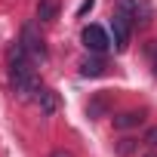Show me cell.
<instances>
[{
    "instance_id": "cell-8",
    "label": "cell",
    "mask_w": 157,
    "mask_h": 157,
    "mask_svg": "<svg viewBox=\"0 0 157 157\" xmlns=\"http://www.w3.org/2000/svg\"><path fill=\"white\" fill-rule=\"evenodd\" d=\"M105 59H83V65H80V74L83 77H102L105 74Z\"/></svg>"
},
{
    "instance_id": "cell-11",
    "label": "cell",
    "mask_w": 157,
    "mask_h": 157,
    "mask_svg": "<svg viewBox=\"0 0 157 157\" xmlns=\"http://www.w3.org/2000/svg\"><path fill=\"white\" fill-rule=\"evenodd\" d=\"M93 3H96V0H83V3H80V16H83V13H90V10H93Z\"/></svg>"
},
{
    "instance_id": "cell-9",
    "label": "cell",
    "mask_w": 157,
    "mask_h": 157,
    "mask_svg": "<svg viewBox=\"0 0 157 157\" xmlns=\"http://www.w3.org/2000/svg\"><path fill=\"white\" fill-rule=\"evenodd\" d=\"M59 16V0H40L37 3V19L40 22H52Z\"/></svg>"
},
{
    "instance_id": "cell-14",
    "label": "cell",
    "mask_w": 157,
    "mask_h": 157,
    "mask_svg": "<svg viewBox=\"0 0 157 157\" xmlns=\"http://www.w3.org/2000/svg\"><path fill=\"white\" fill-rule=\"evenodd\" d=\"M148 157H157V154H148Z\"/></svg>"
},
{
    "instance_id": "cell-1",
    "label": "cell",
    "mask_w": 157,
    "mask_h": 157,
    "mask_svg": "<svg viewBox=\"0 0 157 157\" xmlns=\"http://www.w3.org/2000/svg\"><path fill=\"white\" fill-rule=\"evenodd\" d=\"M10 74H13V90H16L19 99H31V96L40 93V80L34 74V59L22 49V43H16V49H13Z\"/></svg>"
},
{
    "instance_id": "cell-3",
    "label": "cell",
    "mask_w": 157,
    "mask_h": 157,
    "mask_svg": "<svg viewBox=\"0 0 157 157\" xmlns=\"http://www.w3.org/2000/svg\"><path fill=\"white\" fill-rule=\"evenodd\" d=\"M111 43H114V40L108 37V31H105V28H99V25H86V28H83V46H86L90 52L102 56Z\"/></svg>"
},
{
    "instance_id": "cell-12",
    "label": "cell",
    "mask_w": 157,
    "mask_h": 157,
    "mask_svg": "<svg viewBox=\"0 0 157 157\" xmlns=\"http://www.w3.org/2000/svg\"><path fill=\"white\" fill-rule=\"evenodd\" d=\"M49 157H71V154H68V151H52Z\"/></svg>"
},
{
    "instance_id": "cell-7",
    "label": "cell",
    "mask_w": 157,
    "mask_h": 157,
    "mask_svg": "<svg viewBox=\"0 0 157 157\" xmlns=\"http://www.w3.org/2000/svg\"><path fill=\"white\" fill-rule=\"evenodd\" d=\"M142 117H145L142 111H123V114L114 117V126H117V129H132V126L142 123Z\"/></svg>"
},
{
    "instance_id": "cell-2",
    "label": "cell",
    "mask_w": 157,
    "mask_h": 157,
    "mask_svg": "<svg viewBox=\"0 0 157 157\" xmlns=\"http://www.w3.org/2000/svg\"><path fill=\"white\" fill-rule=\"evenodd\" d=\"M129 31H132V19L117 10V13L111 16V34H114V46H117L120 52L129 46Z\"/></svg>"
},
{
    "instance_id": "cell-10",
    "label": "cell",
    "mask_w": 157,
    "mask_h": 157,
    "mask_svg": "<svg viewBox=\"0 0 157 157\" xmlns=\"http://www.w3.org/2000/svg\"><path fill=\"white\" fill-rule=\"evenodd\" d=\"M145 142H148V145H157V126H151V129L145 132Z\"/></svg>"
},
{
    "instance_id": "cell-4",
    "label": "cell",
    "mask_w": 157,
    "mask_h": 157,
    "mask_svg": "<svg viewBox=\"0 0 157 157\" xmlns=\"http://www.w3.org/2000/svg\"><path fill=\"white\" fill-rule=\"evenodd\" d=\"M120 13H126L136 25H151V16H154V10H151V3L148 0H120Z\"/></svg>"
},
{
    "instance_id": "cell-13",
    "label": "cell",
    "mask_w": 157,
    "mask_h": 157,
    "mask_svg": "<svg viewBox=\"0 0 157 157\" xmlns=\"http://www.w3.org/2000/svg\"><path fill=\"white\" fill-rule=\"evenodd\" d=\"M154 74H157V59H154Z\"/></svg>"
},
{
    "instance_id": "cell-5",
    "label": "cell",
    "mask_w": 157,
    "mask_h": 157,
    "mask_svg": "<svg viewBox=\"0 0 157 157\" xmlns=\"http://www.w3.org/2000/svg\"><path fill=\"white\" fill-rule=\"evenodd\" d=\"M19 43H22V49H25V52H28L34 62L46 56V49H43V40L34 34V25H25V31H22V40H19Z\"/></svg>"
},
{
    "instance_id": "cell-6",
    "label": "cell",
    "mask_w": 157,
    "mask_h": 157,
    "mask_svg": "<svg viewBox=\"0 0 157 157\" xmlns=\"http://www.w3.org/2000/svg\"><path fill=\"white\" fill-rule=\"evenodd\" d=\"M34 99H37V105H40V111H43V114H56V111H59V105H62L59 93H56V90H43V86H40V93H37Z\"/></svg>"
}]
</instances>
